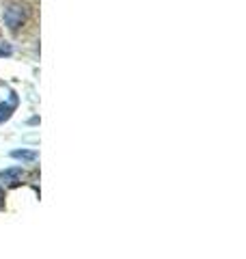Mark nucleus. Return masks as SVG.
Segmentation results:
<instances>
[{
  "label": "nucleus",
  "mask_w": 246,
  "mask_h": 259,
  "mask_svg": "<svg viewBox=\"0 0 246 259\" xmlns=\"http://www.w3.org/2000/svg\"><path fill=\"white\" fill-rule=\"evenodd\" d=\"M24 177V168L22 166H11L0 171V186H18Z\"/></svg>",
  "instance_id": "f257e3e1"
},
{
  "label": "nucleus",
  "mask_w": 246,
  "mask_h": 259,
  "mask_svg": "<svg viewBox=\"0 0 246 259\" xmlns=\"http://www.w3.org/2000/svg\"><path fill=\"white\" fill-rule=\"evenodd\" d=\"M24 22V11L22 7H9V9L5 11V24L9 26L11 30H18Z\"/></svg>",
  "instance_id": "f03ea898"
},
{
  "label": "nucleus",
  "mask_w": 246,
  "mask_h": 259,
  "mask_svg": "<svg viewBox=\"0 0 246 259\" xmlns=\"http://www.w3.org/2000/svg\"><path fill=\"white\" fill-rule=\"evenodd\" d=\"M15 106H18V95H15V93H11L9 102H0V123H3V121H7V119L13 115Z\"/></svg>",
  "instance_id": "7ed1b4c3"
},
{
  "label": "nucleus",
  "mask_w": 246,
  "mask_h": 259,
  "mask_svg": "<svg viewBox=\"0 0 246 259\" xmlns=\"http://www.w3.org/2000/svg\"><path fill=\"white\" fill-rule=\"evenodd\" d=\"M11 158L15 160H24V162H35L39 158V153L35 149H13L11 151Z\"/></svg>",
  "instance_id": "20e7f679"
},
{
  "label": "nucleus",
  "mask_w": 246,
  "mask_h": 259,
  "mask_svg": "<svg viewBox=\"0 0 246 259\" xmlns=\"http://www.w3.org/2000/svg\"><path fill=\"white\" fill-rule=\"evenodd\" d=\"M9 54H11V48H9V46L0 48V56H9Z\"/></svg>",
  "instance_id": "39448f33"
},
{
  "label": "nucleus",
  "mask_w": 246,
  "mask_h": 259,
  "mask_svg": "<svg viewBox=\"0 0 246 259\" xmlns=\"http://www.w3.org/2000/svg\"><path fill=\"white\" fill-rule=\"evenodd\" d=\"M5 207V190H3V186H0V209Z\"/></svg>",
  "instance_id": "423d86ee"
}]
</instances>
